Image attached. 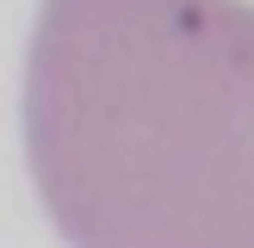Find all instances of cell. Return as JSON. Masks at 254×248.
I'll use <instances>...</instances> for the list:
<instances>
[{
    "instance_id": "1",
    "label": "cell",
    "mask_w": 254,
    "mask_h": 248,
    "mask_svg": "<svg viewBox=\"0 0 254 248\" xmlns=\"http://www.w3.org/2000/svg\"><path fill=\"white\" fill-rule=\"evenodd\" d=\"M25 161L68 248H254V0H44Z\"/></svg>"
}]
</instances>
